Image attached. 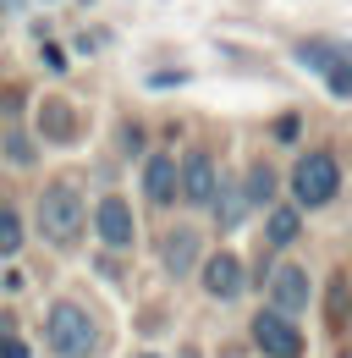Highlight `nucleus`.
Returning <instances> with one entry per match:
<instances>
[{
	"mask_svg": "<svg viewBox=\"0 0 352 358\" xmlns=\"http://www.w3.org/2000/svg\"><path fill=\"white\" fill-rule=\"evenodd\" d=\"M176 187H182L193 204H210V199H215V187H220L215 160H210V155H187V166L176 171Z\"/></svg>",
	"mask_w": 352,
	"mask_h": 358,
	"instance_id": "obj_6",
	"label": "nucleus"
},
{
	"mask_svg": "<svg viewBox=\"0 0 352 358\" xmlns=\"http://www.w3.org/2000/svg\"><path fill=\"white\" fill-rule=\"evenodd\" d=\"M143 193H149L154 204H171V199H176V160L154 155V160L143 166Z\"/></svg>",
	"mask_w": 352,
	"mask_h": 358,
	"instance_id": "obj_10",
	"label": "nucleus"
},
{
	"mask_svg": "<svg viewBox=\"0 0 352 358\" xmlns=\"http://www.w3.org/2000/svg\"><path fill=\"white\" fill-rule=\"evenodd\" d=\"M325 89L336 94V99H352V66H336V72H325Z\"/></svg>",
	"mask_w": 352,
	"mask_h": 358,
	"instance_id": "obj_18",
	"label": "nucleus"
},
{
	"mask_svg": "<svg viewBox=\"0 0 352 358\" xmlns=\"http://www.w3.org/2000/svg\"><path fill=\"white\" fill-rule=\"evenodd\" d=\"M215 221L226 226V231H231V226H242V215H248V193H242V187H215Z\"/></svg>",
	"mask_w": 352,
	"mask_h": 358,
	"instance_id": "obj_11",
	"label": "nucleus"
},
{
	"mask_svg": "<svg viewBox=\"0 0 352 358\" xmlns=\"http://www.w3.org/2000/svg\"><path fill=\"white\" fill-rule=\"evenodd\" d=\"M270 303H275V314H303L308 309V275L298 265H281L270 275Z\"/></svg>",
	"mask_w": 352,
	"mask_h": 358,
	"instance_id": "obj_5",
	"label": "nucleus"
},
{
	"mask_svg": "<svg viewBox=\"0 0 352 358\" xmlns=\"http://www.w3.org/2000/svg\"><path fill=\"white\" fill-rule=\"evenodd\" d=\"M149 83H154V89H176V83H182V72H154Z\"/></svg>",
	"mask_w": 352,
	"mask_h": 358,
	"instance_id": "obj_22",
	"label": "nucleus"
},
{
	"mask_svg": "<svg viewBox=\"0 0 352 358\" xmlns=\"http://www.w3.org/2000/svg\"><path fill=\"white\" fill-rule=\"evenodd\" d=\"M6 155H11L17 166H28V160H34V143H28L22 133H11V138H6Z\"/></svg>",
	"mask_w": 352,
	"mask_h": 358,
	"instance_id": "obj_20",
	"label": "nucleus"
},
{
	"mask_svg": "<svg viewBox=\"0 0 352 358\" xmlns=\"http://www.w3.org/2000/svg\"><path fill=\"white\" fill-rule=\"evenodd\" d=\"M22 248V215L0 204V254H17Z\"/></svg>",
	"mask_w": 352,
	"mask_h": 358,
	"instance_id": "obj_15",
	"label": "nucleus"
},
{
	"mask_svg": "<svg viewBox=\"0 0 352 358\" xmlns=\"http://www.w3.org/2000/svg\"><path fill=\"white\" fill-rule=\"evenodd\" d=\"M298 61L303 66H314V72H336V66H347V50H336V45H298Z\"/></svg>",
	"mask_w": 352,
	"mask_h": 358,
	"instance_id": "obj_12",
	"label": "nucleus"
},
{
	"mask_svg": "<svg viewBox=\"0 0 352 358\" xmlns=\"http://www.w3.org/2000/svg\"><path fill=\"white\" fill-rule=\"evenodd\" d=\"M275 138L292 143V138H298V116H281V122H275Z\"/></svg>",
	"mask_w": 352,
	"mask_h": 358,
	"instance_id": "obj_21",
	"label": "nucleus"
},
{
	"mask_svg": "<svg viewBox=\"0 0 352 358\" xmlns=\"http://www.w3.org/2000/svg\"><path fill=\"white\" fill-rule=\"evenodd\" d=\"M275 193V177H270V166H254V177H248V204H264Z\"/></svg>",
	"mask_w": 352,
	"mask_h": 358,
	"instance_id": "obj_17",
	"label": "nucleus"
},
{
	"mask_svg": "<svg viewBox=\"0 0 352 358\" xmlns=\"http://www.w3.org/2000/svg\"><path fill=\"white\" fill-rule=\"evenodd\" d=\"M94 226H99V237H105L110 248H127L132 243V210L122 199H105V204L94 210Z\"/></svg>",
	"mask_w": 352,
	"mask_h": 358,
	"instance_id": "obj_7",
	"label": "nucleus"
},
{
	"mask_svg": "<svg viewBox=\"0 0 352 358\" xmlns=\"http://www.w3.org/2000/svg\"><path fill=\"white\" fill-rule=\"evenodd\" d=\"M347 275H336V292H330V325H342V320H347Z\"/></svg>",
	"mask_w": 352,
	"mask_h": 358,
	"instance_id": "obj_19",
	"label": "nucleus"
},
{
	"mask_svg": "<svg viewBox=\"0 0 352 358\" xmlns=\"http://www.w3.org/2000/svg\"><path fill=\"white\" fill-rule=\"evenodd\" d=\"M143 358H154V353H143Z\"/></svg>",
	"mask_w": 352,
	"mask_h": 358,
	"instance_id": "obj_23",
	"label": "nucleus"
},
{
	"mask_svg": "<svg viewBox=\"0 0 352 358\" xmlns=\"http://www.w3.org/2000/svg\"><path fill=\"white\" fill-rule=\"evenodd\" d=\"M0 358H34V348L11 331V320H0Z\"/></svg>",
	"mask_w": 352,
	"mask_h": 358,
	"instance_id": "obj_16",
	"label": "nucleus"
},
{
	"mask_svg": "<svg viewBox=\"0 0 352 358\" xmlns=\"http://www.w3.org/2000/svg\"><path fill=\"white\" fill-rule=\"evenodd\" d=\"M39 231L50 243H72V237L83 231V199H78V187H66V182H50V187H44Z\"/></svg>",
	"mask_w": 352,
	"mask_h": 358,
	"instance_id": "obj_2",
	"label": "nucleus"
},
{
	"mask_svg": "<svg viewBox=\"0 0 352 358\" xmlns=\"http://www.w3.org/2000/svg\"><path fill=\"white\" fill-rule=\"evenodd\" d=\"M44 331H50V348L61 358H88L99 348V325L88 320L83 303H55L50 320H44Z\"/></svg>",
	"mask_w": 352,
	"mask_h": 358,
	"instance_id": "obj_1",
	"label": "nucleus"
},
{
	"mask_svg": "<svg viewBox=\"0 0 352 358\" xmlns=\"http://www.w3.org/2000/svg\"><path fill=\"white\" fill-rule=\"evenodd\" d=\"M44 138H55V143H66V138H72V110H66L61 99H50V105H44Z\"/></svg>",
	"mask_w": 352,
	"mask_h": 358,
	"instance_id": "obj_14",
	"label": "nucleus"
},
{
	"mask_svg": "<svg viewBox=\"0 0 352 358\" xmlns=\"http://www.w3.org/2000/svg\"><path fill=\"white\" fill-rule=\"evenodd\" d=\"M298 210H286V204H281V210H270V226H264V237H270V243H275V248H286V243H292V237H298Z\"/></svg>",
	"mask_w": 352,
	"mask_h": 358,
	"instance_id": "obj_13",
	"label": "nucleus"
},
{
	"mask_svg": "<svg viewBox=\"0 0 352 358\" xmlns=\"http://www.w3.org/2000/svg\"><path fill=\"white\" fill-rule=\"evenodd\" d=\"M160 259H166V270H171V275H187V270H193V259H198V231H187V226L166 231V237H160Z\"/></svg>",
	"mask_w": 352,
	"mask_h": 358,
	"instance_id": "obj_8",
	"label": "nucleus"
},
{
	"mask_svg": "<svg viewBox=\"0 0 352 358\" xmlns=\"http://www.w3.org/2000/svg\"><path fill=\"white\" fill-rule=\"evenodd\" d=\"M254 342H259L270 358H298V353H303V336H298V325H292L286 314H275V309H264L259 320H254Z\"/></svg>",
	"mask_w": 352,
	"mask_h": 358,
	"instance_id": "obj_4",
	"label": "nucleus"
},
{
	"mask_svg": "<svg viewBox=\"0 0 352 358\" xmlns=\"http://www.w3.org/2000/svg\"><path fill=\"white\" fill-rule=\"evenodd\" d=\"M204 287H210L215 298H237V292H242V259H237V254H215V259L204 265Z\"/></svg>",
	"mask_w": 352,
	"mask_h": 358,
	"instance_id": "obj_9",
	"label": "nucleus"
},
{
	"mask_svg": "<svg viewBox=\"0 0 352 358\" xmlns=\"http://www.w3.org/2000/svg\"><path fill=\"white\" fill-rule=\"evenodd\" d=\"M336 187H342V171H336L330 155H308V160H298V171H292V193H298V204H330Z\"/></svg>",
	"mask_w": 352,
	"mask_h": 358,
	"instance_id": "obj_3",
	"label": "nucleus"
}]
</instances>
